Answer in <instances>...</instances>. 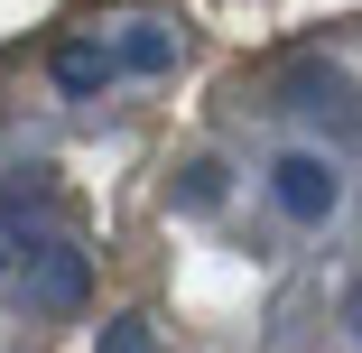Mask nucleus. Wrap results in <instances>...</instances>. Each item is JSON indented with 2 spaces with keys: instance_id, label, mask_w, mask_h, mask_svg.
<instances>
[{
  "instance_id": "f257e3e1",
  "label": "nucleus",
  "mask_w": 362,
  "mask_h": 353,
  "mask_svg": "<svg viewBox=\"0 0 362 353\" xmlns=\"http://www.w3.org/2000/svg\"><path fill=\"white\" fill-rule=\"evenodd\" d=\"M279 204H288L298 224L334 214V168H325V158H279Z\"/></svg>"
},
{
  "instance_id": "20e7f679",
  "label": "nucleus",
  "mask_w": 362,
  "mask_h": 353,
  "mask_svg": "<svg viewBox=\"0 0 362 353\" xmlns=\"http://www.w3.org/2000/svg\"><path fill=\"white\" fill-rule=\"evenodd\" d=\"M103 353H158V344H149L139 316H121V325H103Z\"/></svg>"
},
{
  "instance_id": "f03ea898",
  "label": "nucleus",
  "mask_w": 362,
  "mask_h": 353,
  "mask_svg": "<svg viewBox=\"0 0 362 353\" xmlns=\"http://www.w3.org/2000/svg\"><path fill=\"white\" fill-rule=\"evenodd\" d=\"M28 260H37V298H47V307H75V298H84V260L65 251V242H37Z\"/></svg>"
},
{
  "instance_id": "7ed1b4c3",
  "label": "nucleus",
  "mask_w": 362,
  "mask_h": 353,
  "mask_svg": "<svg viewBox=\"0 0 362 353\" xmlns=\"http://www.w3.org/2000/svg\"><path fill=\"white\" fill-rule=\"evenodd\" d=\"M56 75H65V84H75V93H84V84H103V75H112V56H103V47H75V56H65V65H56Z\"/></svg>"
},
{
  "instance_id": "39448f33",
  "label": "nucleus",
  "mask_w": 362,
  "mask_h": 353,
  "mask_svg": "<svg viewBox=\"0 0 362 353\" xmlns=\"http://www.w3.org/2000/svg\"><path fill=\"white\" fill-rule=\"evenodd\" d=\"M353 325H362V289H353Z\"/></svg>"
}]
</instances>
